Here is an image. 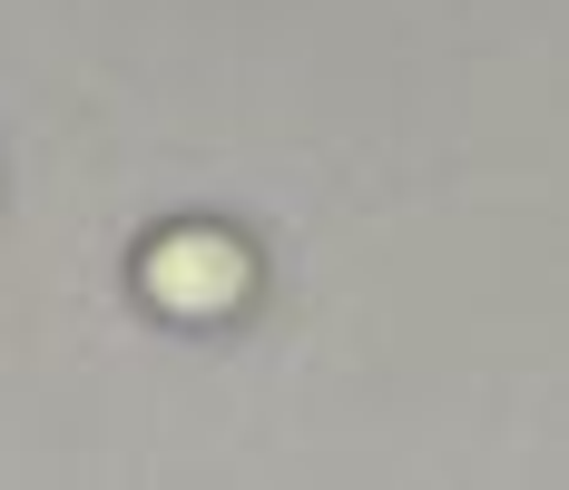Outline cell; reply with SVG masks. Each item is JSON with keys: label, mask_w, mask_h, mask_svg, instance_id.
Listing matches in <instances>:
<instances>
[{"label": "cell", "mask_w": 569, "mask_h": 490, "mask_svg": "<svg viewBox=\"0 0 569 490\" xmlns=\"http://www.w3.org/2000/svg\"><path fill=\"white\" fill-rule=\"evenodd\" d=\"M148 294L168 304V314H227L236 294H246V246L236 236H217V226H187V236H158L148 246Z\"/></svg>", "instance_id": "6da1fadb"}]
</instances>
